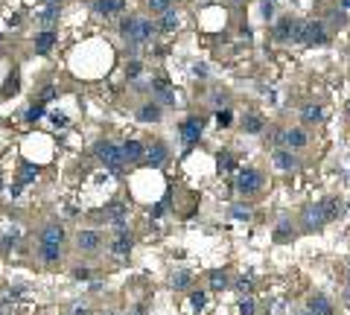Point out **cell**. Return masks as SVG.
I'll return each mask as SVG.
<instances>
[{"instance_id":"cell-1","label":"cell","mask_w":350,"mask_h":315,"mask_svg":"<svg viewBox=\"0 0 350 315\" xmlns=\"http://www.w3.org/2000/svg\"><path fill=\"white\" fill-rule=\"evenodd\" d=\"M155 30L158 27L149 18H137V15H128V18H123V24H120V35L126 38L128 44H146L155 35Z\"/></svg>"},{"instance_id":"cell-2","label":"cell","mask_w":350,"mask_h":315,"mask_svg":"<svg viewBox=\"0 0 350 315\" xmlns=\"http://www.w3.org/2000/svg\"><path fill=\"white\" fill-rule=\"evenodd\" d=\"M96 155H99V160L108 166L111 175H123L126 160H123V149H120V146H114L111 140H102V143H96Z\"/></svg>"},{"instance_id":"cell-3","label":"cell","mask_w":350,"mask_h":315,"mask_svg":"<svg viewBox=\"0 0 350 315\" xmlns=\"http://www.w3.org/2000/svg\"><path fill=\"white\" fill-rule=\"evenodd\" d=\"M295 41H301V44H324L327 41V27L321 21H307V24L298 27Z\"/></svg>"},{"instance_id":"cell-4","label":"cell","mask_w":350,"mask_h":315,"mask_svg":"<svg viewBox=\"0 0 350 315\" xmlns=\"http://www.w3.org/2000/svg\"><path fill=\"white\" fill-rule=\"evenodd\" d=\"M301 219H304V228H307V231H315V228H321V225H327L324 201H310V204H304Z\"/></svg>"},{"instance_id":"cell-5","label":"cell","mask_w":350,"mask_h":315,"mask_svg":"<svg viewBox=\"0 0 350 315\" xmlns=\"http://www.w3.org/2000/svg\"><path fill=\"white\" fill-rule=\"evenodd\" d=\"M260 187H263V175H260L257 169H239V175H236V190H239L242 196H254Z\"/></svg>"},{"instance_id":"cell-6","label":"cell","mask_w":350,"mask_h":315,"mask_svg":"<svg viewBox=\"0 0 350 315\" xmlns=\"http://www.w3.org/2000/svg\"><path fill=\"white\" fill-rule=\"evenodd\" d=\"M64 236H67V234H64V225L50 222V225L41 228V234H38V245H62Z\"/></svg>"},{"instance_id":"cell-7","label":"cell","mask_w":350,"mask_h":315,"mask_svg":"<svg viewBox=\"0 0 350 315\" xmlns=\"http://www.w3.org/2000/svg\"><path fill=\"white\" fill-rule=\"evenodd\" d=\"M181 140L187 143V146H195L198 143V137H201V131H204V123L198 120V117H187L184 123H181Z\"/></svg>"},{"instance_id":"cell-8","label":"cell","mask_w":350,"mask_h":315,"mask_svg":"<svg viewBox=\"0 0 350 315\" xmlns=\"http://www.w3.org/2000/svg\"><path fill=\"white\" fill-rule=\"evenodd\" d=\"M99 242H102L99 231H79V234H76V248L85 251V254L99 251Z\"/></svg>"},{"instance_id":"cell-9","label":"cell","mask_w":350,"mask_h":315,"mask_svg":"<svg viewBox=\"0 0 350 315\" xmlns=\"http://www.w3.org/2000/svg\"><path fill=\"white\" fill-rule=\"evenodd\" d=\"M272 160H274V166H277V169H283V172H295V169L301 166V163H298V158L292 155L289 149H274V152H272Z\"/></svg>"},{"instance_id":"cell-10","label":"cell","mask_w":350,"mask_h":315,"mask_svg":"<svg viewBox=\"0 0 350 315\" xmlns=\"http://www.w3.org/2000/svg\"><path fill=\"white\" fill-rule=\"evenodd\" d=\"M298 21H292V18H280V24L274 27V41H295V35H298Z\"/></svg>"},{"instance_id":"cell-11","label":"cell","mask_w":350,"mask_h":315,"mask_svg":"<svg viewBox=\"0 0 350 315\" xmlns=\"http://www.w3.org/2000/svg\"><path fill=\"white\" fill-rule=\"evenodd\" d=\"M152 96L158 102H163V105H175V91L166 85V79H155L152 82Z\"/></svg>"},{"instance_id":"cell-12","label":"cell","mask_w":350,"mask_h":315,"mask_svg":"<svg viewBox=\"0 0 350 315\" xmlns=\"http://www.w3.org/2000/svg\"><path fill=\"white\" fill-rule=\"evenodd\" d=\"M307 143H310V137H307V131H304V128H289V131H286V140H283V149L295 152V149H304Z\"/></svg>"},{"instance_id":"cell-13","label":"cell","mask_w":350,"mask_h":315,"mask_svg":"<svg viewBox=\"0 0 350 315\" xmlns=\"http://www.w3.org/2000/svg\"><path fill=\"white\" fill-rule=\"evenodd\" d=\"M120 149H123V160H128V163H137V160L146 158V149H143L140 140H126Z\"/></svg>"},{"instance_id":"cell-14","label":"cell","mask_w":350,"mask_h":315,"mask_svg":"<svg viewBox=\"0 0 350 315\" xmlns=\"http://www.w3.org/2000/svg\"><path fill=\"white\" fill-rule=\"evenodd\" d=\"M56 38H59V32H56V30H44V32H38V38H35V53H38V56H47V53L53 50Z\"/></svg>"},{"instance_id":"cell-15","label":"cell","mask_w":350,"mask_h":315,"mask_svg":"<svg viewBox=\"0 0 350 315\" xmlns=\"http://www.w3.org/2000/svg\"><path fill=\"white\" fill-rule=\"evenodd\" d=\"M123 9H126V0H99V3H96V12L105 15V18H114V15H120Z\"/></svg>"},{"instance_id":"cell-16","label":"cell","mask_w":350,"mask_h":315,"mask_svg":"<svg viewBox=\"0 0 350 315\" xmlns=\"http://www.w3.org/2000/svg\"><path fill=\"white\" fill-rule=\"evenodd\" d=\"M38 257L47 266H59L62 263V245H38Z\"/></svg>"},{"instance_id":"cell-17","label":"cell","mask_w":350,"mask_h":315,"mask_svg":"<svg viewBox=\"0 0 350 315\" xmlns=\"http://www.w3.org/2000/svg\"><path fill=\"white\" fill-rule=\"evenodd\" d=\"M166 155H169V149H166L163 143H155L152 149H146V158H143V160H146L149 166H160V163L166 160Z\"/></svg>"},{"instance_id":"cell-18","label":"cell","mask_w":350,"mask_h":315,"mask_svg":"<svg viewBox=\"0 0 350 315\" xmlns=\"http://www.w3.org/2000/svg\"><path fill=\"white\" fill-rule=\"evenodd\" d=\"M321 117H324V111H321L318 102H307V105H304V111H301V120H304L307 126H312V123H321Z\"/></svg>"},{"instance_id":"cell-19","label":"cell","mask_w":350,"mask_h":315,"mask_svg":"<svg viewBox=\"0 0 350 315\" xmlns=\"http://www.w3.org/2000/svg\"><path fill=\"white\" fill-rule=\"evenodd\" d=\"M310 313L312 315H333V304L324 295H312L310 298Z\"/></svg>"},{"instance_id":"cell-20","label":"cell","mask_w":350,"mask_h":315,"mask_svg":"<svg viewBox=\"0 0 350 315\" xmlns=\"http://www.w3.org/2000/svg\"><path fill=\"white\" fill-rule=\"evenodd\" d=\"M137 117H140L143 123H158V120H160V105L155 102V99H152V102H146V105L137 111Z\"/></svg>"},{"instance_id":"cell-21","label":"cell","mask_w":350,"mask_h":315,"mask_svg":"<svg viewBox=\"0 0 350 315\" xmlns=\"http://www.w3.org/2000/svg\"><path fill=\"white\" fill-rule=\"evenodd\" d=\"M295 236V228H292V219H283L277 222V228H274V242H289Z\"/></svg>"},{"instance_id":"cell-22","label":"cell","mask_w":350,"mask_h":315,"mask_svg":"<svg viewBox=\"0 0 350 315\" xmlns=\"http://www.w3.org/2000/svg\"><path fill=\"white\" fill-rule=\"evenodd\" d=\"M128 251H131V236L128 234H117V239L111 242V254L114 257H126Z\"/></svg>"},{"instance_id":"cell-23","label":"cell","mask_w":350,"mask_h":315,"mask_svg":"<svg viewBox=\"0 0 350 315\" xmlns=\"http://www.w3.org/2000/svg\"><path fill=\"white\" fill-rule=\"evenodd\" d=\"M18 79H21V73H18V70H12V73L6 76V82H3V88H0V94H3V96L18 94V88H21V82H18Z\"/></svg>"},{"instance_id":"cell-24","label":"cell","mask_w":350,"mask_h":315,"mask_svg":"<svg viewBox=\"0 0 350 315\" xmlns=\"http://www.w3.org/2000/svg\"><path fill=\"white\" fill-rule=\"evenodd\" d=\"M160 32H175L178 30V15H175V9H169V12H163L160 15Z\"/></svg>"},{"instance_id":"cell-25","label":"cell","mask_w":350,"mask_h":315,"mask_svg":"<svg viewBox=\"0 0 350 315\" xmlns=\"http://www.w3.org/2000/svg\"><path fill=\"white\" fill-rule=\"evenodd\" d=\"M38 172H41V169H38L35 163H24V166H21V175H18V184H21V187H24V184H32V181L38 178Z\"/></svg>"},{"instance_id":"cell-26","label":"cell","mask_w":350,"mask_h":315,"mask_svg":"<svg viewBox=\"0 0 350 315\" xmlns=\"http://www.w3.org/2000/svg\"><path fill=\"white\" fill-rule=\"evenodd\" d=\"M38 21H41L47 30H53V24L59 21V6H47L44 12H38Z\"/></svg>"},{"instance_id":"cell-27","label":"cell","mask_w":350,"mask_h":315,"mask_svg":"<svg viewBox=\"0 0 350 315\" xmlns=\"http://www.w3.org/2000/svg\"><path fill=\"white\" fill-rule=\"evenodd\" d=\"M339 210H342V204H339V198H336V196L324 198V216H327V222L339 219Z\"/></svg>"},{"instance_id":"cell-28","label":"cell","mask_w":350,"mask_h":315,"mask_svg":"<svg viewBox=\"0 0 350 315\" xmlns=\"http://www.w3.org/2000/svg\"><path fill=\"white\" fill-rule=\"evenodd\" d=\"M193 280V275L187 272V269H178L175 275H172V289H187Z\"/></svg>"},{"instance_id":"cell-29","label":"cell","mask_w":350,"mask_h":315,"mask_svg":"<svg viewBox=\"0 0 350 315\" xmlns=\"http://www.w3.org/2000/svg\"><path fill=\"white\" fill-rule=\"evenodd\" d=\"M242 128H245L248 134H263V120L254 117V114H248V117L242 120Z\"/></svg>"},{"instance_id":"cell-30","label":"cell","mask_w":350,"mask_h":315,"mask_svg":"<svg viewBox=\"0 0 350 315\" xmlns=\"http://www.w3.org/2000/svg\"><path fill=\"white\" fill-rule=\"evenodd\" d=\"M207 280H210V289H225V286H228V275L216 269V272H210V277H207Z\"/></svg>"},{"instance_id":"cell-31","label":"cell","mask_w":350,"mask_h":315,"mask_svg":"<svg viewBox=\"0 0 350 315\" xmlns=\"http://www.w3.org/2000/svg\"><path fill=\"white\" fill-rule=\"evenodd\" d=\"M24 117H27V123H35V120H41V117H44V102H35V105H30Z\"/></svg>"},{"instance_id":"cell-32","label":"cell","mask_w":350,"mask_h":315,"mask_svg":"<svg viewBox=\"0 0 350 315\" xmlns=\"http://www.w3.org/2000/svg\"><path fill=\"white\" fill-rule=\"evenodd\" d=\"M231 216H233L236 222H248L251 219V210H248L245 204H233V207H231Z\"/></svg>"},{"instance_id":"cell-33","label":"cell","mask_w":350,"mask_h":315,"mask_svg":"<svg viewBox=\"0 0 350 315\" xmlns=\"http://www.w3.org/2000/svg\"><path fill=\"white\" fill-rule=\"evenodd\" d=\"M149 9H152V12H158V15H163V12H169V9H172V0H149Z\"/></svg>"},{"instance_id":"cell-34","label":"cell","mask_w":350,"mask_h":315,"mask_svg":"<svg viewBox=\"0 0 350 315\" xmlns=\"http://www.w3.org/2000/svg\"><path fill=\"white\" fill-rule=\"evenodd\" d=\"M260 15H263L266 21H272V18H274V0H263V3H260Z\"/></svg>"},{"instance_id":"cell-35","label":"cell","mask_w":350,"mask_h":315,"mask_svg":"<svg viewBox=\"0 0 350 315\" xmlns=\"http://www.w3.org/2000/svg\"><path fill=\"white\" fill-rule=\"evenodd\" d=\"M216 123H219V128H228L231 123H233V114H231L228 108H222V111L216 114Z\"/></svg>"},{"instance_id":"cell-36","label":"cell","mask_w":350,"mask_h":315,"mask_svg":"<svg viewBox=\"0 0 350 315\" xmlns=\"http://www.w3.org/2000/svg\"><path fill=\"white\" fill-rule=\"evenodd\" d=\"M254 313H257L254 301H251V298H242V301H239V315H254Z\"/></svg>"},{"instance_id":"cell-37","label":"cell","mask_w":350,"mask_h":315,"mask_svg":"<svg viewBox=\"0 0 350 315\" xmlns=\"http://www.w3.org/2000/svg\"><path fill=\"white\" fill-rule=\"evenodd\" d=\"M204 301H207V295H204L201 289H198V292H193V295H190V304H193V310H201V307H204Z\"/></svg>"},{"instance_id":"cell-38","label":"cell","mask_w":350,"mask_h":315,"mask_svg":"<svg viewBox=\"0 0 350 315\" xmlns=\"http://www.w3.org/2000/svg\"><path fill=\"white\" fill-rule=\"evenodd\" d=\"M233 169V158L228 155V152H222L219 155V172H231Z\"/></svg>"},{"instance_id":"cell-39","label":"cell","mask_w":350,"mask_h":315,"mask_svg":"<svg viewBox=\"0 0 350 315\" xmlns=\"http://www.w3.org/2000/svg\"><path fill=\"white\" fill-rule=\"evenodd\" d=\"M251 289H254L251 277H239V280H236V292H242V295H251Z\"/></svg>"},{"instance_id":"cell-40","label":"cell","mask_w":350,"mask_h":315,"mask_svg":"<svg viewBox=\"0 0 350 315\" xmlns=\"http://www.w3.org/2000/svg\"><path fill=\"white\" fill-rule=\"evenodd\" d=\"M126 76L128 79H137V76H140V62H128L126 64Z\"/></svg>"},{"instance_id":"cell-41","label":"cell","mask_w":350,"mask_h":315,"mask_svg":"<svg viewBox=\"0 0 350 315\" xmlns=\"http://www.w3.org/2000/svg\"><path fill=\"white\" fill-rule=\"evenodd\" d=\"M73 277H76V280H88V277H91V269L79 266V269H73Z\"/></svg>"},{"instance_id":"cell-42","label":"cell","mask_w":350,"mask_h":315,"mask_svg":"<svg viewBox=\"0 0 350 315\" xmlns=\"http://www.w3.org/2000/svg\"><path fill=\"white\" fill-rule=\"evenodd\" d=\"M50 99H56V88H53V85L41 91V102H50Z\"/></svg>"},{"instance_id":"cell-43","label":"cell","mask_w":350,"mask_h":315,"mask_svg":"<svg viewBox=\"0 0 350 315\" xmlns=\"http://www.w3.org/2000/svg\"><path fill=\"white\" fill-rule=\"evenodd\" d=\"M50 120H53V126H67V117H64V114H59V111H56V114H50Z\"/></svg>"},{"instance_id":"cell-44","label":"cell","mask_w":350,"mask_h":315,"mask_svg":"<svg viewBox=\"0 0 350 315\" xmlns=\"http://www.w3.org/2000/svg\"><path fill=\"white\" fill-rule=\"evenodd\" d=\"M15 242H18V234H9V236H3V248H15Z\"/></svg>"},{"instance_id":"cell-45","label":"cell","mask_w":350,"mask_h":315,"mask_svg":"<svg viewBox=\"0 0 350 315\" xmlns=\"http://www.w3.org/2000/svg\"><path fill=\"white\" fill-rule=\"evenodd\" d=\"M73 315H91V310H88V307H76V310H73Z\"/></svg>"},{"instance_id":"cell-46","label":"cell","mask_w":350,"mask_h":315,"mask_svg":"<svg viewBox=\"0 0 350 315\" xmlns=\"http://www.w3.org/2000/svg\"><path fill=\"white\" fill-rule=\"evenodd\" d=\"M339 9H342V12H350V0H339Z\"/></svg>"},{"instance_id":"cell-47","label":"cell","mask_w":350,"mask_h":315,"mask_svg":"<svg viewBox=\"0 0 350 315\" xmlns=\"http://www.w3.org/2000/svg\"><path fill=\"white\" fill-rule=\"evenodd\" d=\"M59 3H62V0H47V6H59Z\"/></svg>"},{"instance_id":"cell-48","label":"cell","mask_w":350,"mask_h":315,"mask_svg":"<svg viewBox=\"0 0 350 315\" xmlns=\"http://www.w3.org/2000/svg\"><path fill=\"white\" fill-rule=\"evenodd\" d=\"M301 315H312V313H310V310H307V313H301Z\"/></svg>"},{"instance_id":"cell-49","label":"cell","mask_w":350,"mask_h":315,"mask_svg":"<svg viewBox=\"0 0 350 315\" xmlns=\"http://www.w3.org/2000/svg\"><path fill=\"white\" fill-rule=\"evenodd\" d=\"M348 117H350V102H348Z\"/></svg>"},{"instance_id":"cell-50","label":"cell","mask_w":350,"mask_h":315,"mask_svg":"<svg viewBox=\"0 0 350 315\" xmlns=\"http://www.w3.org/2000/svg\"><path fill=\"white\" fill-rule=\"evenodd\" d=\"M0 187H3V175H0Z\"/></svg>"},{"instance_id":"cell-51","label":"cell","mask_w":350,"mask_h":315,"mask_svg":"<svg viewBox=\"0 0 350 315\" xmlns=\"http://www.w3.org/2000/svg\"><path fill=\"white\" fill-rule=\"evenodd\" d=\"M105 315H117V313H105Z\"/></svg>"},{"instance_id":"cell-52","label":"cell","mask_w":350,"mask_h":315,"mask_svg":"<svg viewBox=\"0 0 350 315\" xmlns=\"http://www.w3.org/2000/svg\"><path fill=\"white\" fill-rule=\"evenodd\" d=\"M348 280H350V269H348Z\"/></svg>"},{"instance_id":"cell-53","label":"cell","mask_w":350,"mask_h":315,"mask_svg":"<svg viewBox=\"0 0 350 315\" xmlns=\"http://www.w3.org/2000/svg\"><path fill=\"white\" fill-rule=\"evenodd\" d=\"M0 315H6V313H0Z\"/></svg>"},{"instance_id":"cell-54","label":"cell","mask_w":350,"mask_h":315,"mask_svg":"<svg viewBox=\"0 0 350 315\" xmlns=\"http://www.w3.org/2000/svg\"><path fill=\"white\" fill-rule=\"evenodd\" d=\"M236 3H239V0H236Z\"/></svg>"}]
</instances>
